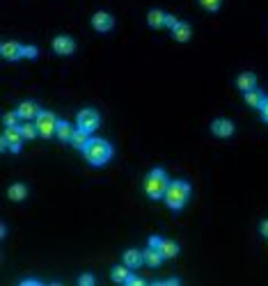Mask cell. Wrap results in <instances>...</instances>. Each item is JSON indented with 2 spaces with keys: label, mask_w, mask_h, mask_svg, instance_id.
<instances>
[{
  "label": "cell",
  "mask_w": 268,
  "mask_h": 286,
  "mask_svg": "<svg viewBox=\"0 0 268 286\" xmlns=\"http://www.w3.org/2000/svg\"><path fill=\"white\" fill-rule=\"evenodd\" d=\"M149 245H151V247H158V245H160V236H151V238H149Z\"/></svg>",
  "instance_id": "836d02e7"
},
{
  "label": "cell",
  "mask_w": 268,
  "mask_h": 286,
  "mask_svg": "<svg viewBox=\"0 0 268 286\" xmlns=\"http://www.w3.org/2000/svg\"><path fill=\"white\" fill-rule=\"evenodd\" d=\"M172 35L177 41H188L190 35H193V28H190V23H186V21H179L172 28Z\"/></svg>",
  "instance_id": "9a60e30c"
},
{
  "label": "cell",
  "mask_w": 268,
  "mask_h": 286,
  "mask_svg": "<svg viewBox=\"0 0 268 286\" xmlns=\"http://www.w3.org/2000/svg\"><path fill=\"white\" fill-rule=\"evenodd\" d=\"M236 87L243 89V92H248V89L257 87V76L252 74V71H243V74H238L236 78Z\"/></svg>",
  "instance_id": "5bb4252c"
},
{
  "label": "cell",
  "mask_w": 268,
  "mask_h": 286,
  "mask_svg": "<svg viewBox=\"0 0 268 286\" xmlns=\"http://www.w3.org/2000/svg\"><path fill=\"white\" fill-rule=\"evenodd\" d=\"M259 232H261V234H263V236H266V238H268V220H263V222H261V224H259Z\"/></svg>",
  "instance_id": "d6a6232c"
},
{
  "label": "cell",
  "mask_w": 268,
  "mask_h": 286,
  "mask_svg": "<svg viewBox=\"0 0 268 286\" xmlns=\"http://www.w3.org/2000/svg\"><path fill=\"white\" fill-rule=\"evenodd\" d=\"M74 131H76V129H71V124H69V122H65V119H60L55 135H58V138L62 140V142H71V138H74Z\"/></svg>",
  "instance_id": "44dd1931"
},
{
  "label": "cell",
  "mask_w": 268,
  "mask_h": 286,
  "mask_svg": "<svg viewBox=\"0 0 268 286\" xmlns=\"http://www.w3.org/2000/svg\"><path fill=\"white\" fill-rule=\"evenodd\" d=\"M89 138H92V135H89V131L78 129V126H76L74 138H71V144H74V147H78V149H85V144L89 142Z\"/></svg>",
  "instance_id": "603a6c76"
},
{
  "label": "cell",
  "mask_w": 268,
  "mask_h": 286,
  "mask_svg": "<svg viewBox=\"0 0 268 286\" xmlns=\"http://www.w3.org/2000/svg\"><path fill=\"white\" fill-rule=\"evenodd\" d=\"M35 122H37V129H39V135H41V138H53L55 131H58L60 119L55 117L50 110H41V112L37 115Z\"/></svg>",
  "instance_id": "5b68a950"
},
{
  "label": "cell",
  "mask_w": 268,
  "mask_h": 286,
  "mask_svg": "<svg viewBox=\"0 0 268 286\" xmlns=\"http://www.w3.org/2000/svg\"><path fill=\"white\" fill-rule=\"evenodd\" d=\"M16 112L21 115V119H37V115L41 112V108H39L37 101H21Z\"/></svg>",
  "instance_id": "8fae6325"
},
{
  "label": "cell",
  "mask_w": 268,
  "mask_h": 286,
  "mask_svg": "<svg viewBox=\"0 0 268 286\" xmlns=\"http://www.w3.org/2000/svg\"><path fill=\"white\" fill-rule=\"evenodd\" d=\"M21 126V124H19ZM19 126H5V131H3V135H0V144H3V149H10V151H21V144H23V133H21Z\"/></svg>",
  "instance_id": "277c9868"
},
{
  "label": "cell",
  "mask_w": 268,
  "mask_h": 286,
  "mask_svg": "<svg viewBox=\"0 0 268 286\" xmlns=\"http://www.w3.org/2000/svg\"><path fill=\"white\" fill-rule=\"evenodd\" d=\"M211 131H213L218 138H229V135L234 133V124H232V119H227V117H218L211 122Z\"/></svg>",
  "instance_id": "30bf717a"
},
{
  "label": "cell",
  "mask_w": 268,
  "mask_h": 286,
  "mask_svg": "<svg viewBox=\"0 0 268 286\" xmlns=\"http://www.w3.org/2000/svg\"><path fill=\"white\" fill-rule=\"evenodd\" d=\"M21 286H41V281H37V279H23V281H21Z\"/></svg>",
  "instance_id": "1f68e13d"
},
{
  "label": "cell",
  "mask_w": 268,
  "mask_h": 286,
  "mask_svg": "<svg viewBox=\"0 0 268 286\" xmlns=\"http://www.w3.org/2000/svg\"><path fill=\"white\" fill-rule=\"evenodd\" d=\"M147 23L151 25V28H163V25L168 23V14H165L163 10H158V7H154V10H149V14H147Z\"/></svg>",
  "instance_id": "4fadbf2b"
},
{
  "label": "cell",
  "mask_w": 268,
  "mask_h": 286,
  "mask_svg": "<svg viewBox=\"0 0 268 286\" xmlns=\"http://www.w3.org/2000/svg\"><path fill=\"white\" fill-rule=\"evenodd\" d=\"M53 50L58 55H71L76 50V41L69 35H58L53 37Z\"/></svg>",
  "instance_id": "52a82bcc"
},
{
  "label": "cell",
  "mask_w": 268,
  "mask_h": 286,
  "mask_svg": "<svg viewBox=\"0 0 268 286\" xmlns=\"http://www.w3.org/2000/svg\"><path fill=\"white\" fill-rule=\"evenodd\" d=\"M179 23V19H177V16H172V14H168V23H165V25H168V28L170 30H172L174 28V25H177Z\"/></svg>",
  "instance_id": "4dcf8cb0"
},
{
  "label": "cell",
  "mask_w": 268,
  "mask_h": 286,
  "mask_svg": "<svg viewBox=\"0 0 268 286\" xmlns=\"http://www.w3.org/2000/svg\"><path fill=\"white\" fill-rule=\"evenodd\" d=\"M160 254H163L165 259H172L179 254V245L174 241H170V238H160V245H158Z\"/></svg>",
  "instance_id": "e0dca14e"
},
{
  "label": "cell",
  "mask_w": 268,
  "mask_h": 286,
  "mask_svg": "<svg viewBox=\"0 0 268 286\" xmlns=\"http://www.w3.org/2000/svg\"><path fill=\"white\" fill-rule=\"evenodd\" d=\"M126 286H144V281L140 279V277H135V275H131V279L126 281Z\"/></svg>",
  "instance_id": "83f0119b"
},
{
  "label": "cell",
  "mask_w": 268,
  "mask_h": 286,
  "mask_svg": "<svg viewBox=\"0 0 268 286\" xmlns=\"http://www.w3.org/2000/svg\"><path fill=\"white\" fill-rule=\"evenodd\" d=\"M142 257H144V263H147V266H151V268H158L160 263H163V254H160V250L158 247H151L149 245L147 250L142 252Z\"/></svg>",
  "instance_id": "7c38bea8"
},
{
  "label": "cell",
  "mask_w": 268,
  "mask_h": 286,
  "mask_svg": "<svg viewBox=\"0 0 268 286\" xmlns=\"http://www.w3.org/2000/svg\"><path fill=\"white\" fill-rule=\"evenodd\" d=\"M78 286H94V275H89V272H83L78 277Z\"/></svg>",
  "instance_id": "4316f807"
},
{
  "label": "cell",
  "mask_w": 268,
  "mask_h": 286,
  "mask_svg": "<svg viewBox=\"0 0 268 286\" xmlns=\"http://www.w3.org/2000/svg\"><path fill=\"white\" fill-rule=\"evenodd\" d=\"M3 124H5V126H19V124H21V115L16 112V110H10V112L3 115Z\"/></svg>",
  "instance_id": "cb8c5ba5"
},
{
  "label": "cell",
  "mask_w": 268,
  "mask_h": 286,
  "mask_svg": "<svg viewBox=\"0 0 268 286\" xmlns=\"http://www.w3.org/2000/svg\"><path fill=\"white\" fill-rule=\"evenodd\" d=\"M199 5H202L204 10H208V12H216L220 5H223V0H199Z\"/></svg>",
  "instance_id": "d4e9b609"
},
{
  "label": "cell",
  "mask_w": 268,
  "mask_h": 286,
  "mask_svg": "<svg viewBox=\"0 0 268 286\" xmlns=\"http://www.w3.org/2000/svg\"><path fill=\"white\" fill-rule=\"evenodd\" d=\"M179 279H165V281H156L154 286H177Z\"/></svg>",
  "instance_id": "f546056e"
},
{
  "label": "cell",
  "mask_w": 268,
  "mask_h": 286,
  "mask_svg": "<svg viewBox=\"0 0 268 286\" xmlns=\"http://www.w3.org/2000/svg\"><path fill=\"white\" fill-rule=\"evenodd\" d=\"M19 129H21V133H23L25 140H35L37 135H39V129H37V122H35V119H23Z\"/></svg>",
  "instance_id": "2e32d148"
},
{
  "label": "cell",
  "mask_w": 268,
  "mask_h": 286,
  "mask_svg": "<svg viewBox=\"0 0 268 286\" xmlns=\"http://www.w3.org/2000/svg\"><path fill=\"white\" fill-rule=\"evenodd\" d=\"M110 277H113V281H117V284H126V281L131 279V268L126 266V263L124 266H115Z\"/></svg>",
  "instance_id": "ac0fdd59"
},
{
  "label": "cell",
  "mask_w": 268,
  "mask_h": 286,
  "mask_svg": "<svg viewBox=\"0 0 268 286\" xmlns=\"http://www.w3.org/2000/svg\"><path fill=\"white\" fill-rule=\"evenodd\" d=\"M39 55V48L32 44H23V58H37Z\"/></svg>",
  "instance_id": "484cf974"
},
{
  "label": "cell",
  "mask_w": 268,
  "mask_h": 286,
  "mask_svg": "<svg viewBox=\"0 0 268 286\" xmlns=\"http://www.w3.org/2000/svg\"><path fill=\"white\" fill-rule=\"evenodd\" d=\"M168 183H170V179H168V174H165L163 167L149 169V174L144 177V193H147L151 199H160V197H165Z\"/></svg>",
  "instance_id": "3957f363"
},
{
  "label": "cell",
  "mask_w": 268,
  "mask_h": 286,
  "mask_svg": "<svg viewBox=\"0 0 268 286\" xmlns=\"http://www.w3.org/2000/svg\"><path fill=\"white\" fill-rule=\"evenodd\" d=\"M7 195H10V199H14V202H21V199H25V195H28V186H25V183H12Z\"/></svg>",
  "instance_id": "7402d4cb"
},
{
  "label": "cell",
  "mask_w": 268,
  "mask_h": 286,
  "mask_svg": "<svg viewBox=\"0 0 268 286\" xmlns=\"http://www.w3.org/2000/svg\"><path fill=\"white\" fill-rule=\"evenodd\" d=\"M190 197V183L186 179H174L168 183V190H165V204H168L172 211L184 208L186 202Z\"/></svg>",
  "instance_id": "6da1fadb"
},
{
  "label": "cell",
  "mask_w": 268,
  "mask_h": 286,
  "mask_svg": "<svg viewBox=\"0 0 268 286\" xmlns=\"http://www.w3.org/2000/svg\"><path fill=\"white\" fill-rule=\"evenodd\" d=\"M0 53H3L5 60H19V58H23V44H19L14 39H7L0 46Z\"/></svg>",
  "instance_id": "9c48e42d"
},
{
  "label": "cell",
  "mask_w": 268,
  "mask_h": 286,
  "mask_svg": "<svg viewBox=\"0 0 268 286\" xmlns=\"http://www.w3.org/2000/svg\"><path fill=\"white\" fill-rule=\"evenodd\" d=\"M259 110H261V117L268 122V96L263 99V103H261V108H259Z\"/></svg>",
  "instance_id": "f1b7e54d"
},
{
  "label": "cell",
  "mask_w": 268,
  "mask_h": 286,
  "mask_svg": "<svg viewBox=\"0 0 268 286\" xmlns=\"http://www.w3.org/2000/svg\"><path fill=\"white\" fill-rule=\"evenodd\" d=\"M124 263L129 268H138L144 263V257H142V252L140 250H126L124 252Z\"/></svg>",
  "instance_id": "ffe728a7"
},
{
  "label": "cell",
  "mask_w": 268,
  "mask_h": 286,
  "mask_svg": "<svg viewBox=\"0 0 268 286\" xmlns=\"http://www.w3.org/2000/svg\"><path fill=\"white\" fill-rule=\"evenodd\" d=\"M263 92L261 89H257V87H252V89H248L245 92V103L248 105H252V108H261V103H263Z\"/></svg>",
  "instance_id": "d6986e66"
},
{
  "label": "cell",
  "mask_w": 268,
  "mask_h": 286,
  "mask_svg": "<svg viewBox=\"0 0 268 286\" xmlns=\"http://www.w3.org/2000/svg\"><path fill=\"white\" fill-rule=\"evenodd\" d=\"M99 124H101V115H99V110H94V108H83L78 112V117H76V126L89 131V133L99 129Z\"/></svg>",
  "instance_id": "8992f818"
},
{
  "label": "cell",
  "mask_w": 268,
  "mask_h": 286,
  "mask_svg": "<svg viewBox=\"0 0 268 286\" xmlns=\"http://www.w3.org/2000/svg\"><path fill=\"white\" fill-rule=\"evenodd\" d=\"M92 25H94V30H99V32H110L115 25V19L113 14H108V12H94V16H92Z\"/></svg>",
  "instance_id": "ba28073f"
},
{
  "label": "cell",
  "mask_w": 268,
  "mask_h": 286,
  "mask_svg": "<svg viewBox=\"0 0 268 286\" xmlns=\"http://www.w3.org/2000/svg\"><path fill=\"white\" fill-rule=\"evenodd\" d=\"M83 153H85V158H87V163L103 165L113 158V144L103 138H89V142L85 144Z\"/></svg>",
  "instance_id": "7a4b0ae2"
}]
</instances>
